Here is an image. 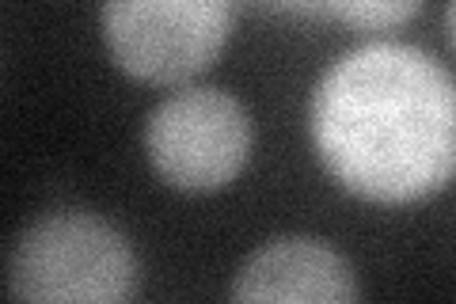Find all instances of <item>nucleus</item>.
Here are the masks:
<instances>
[{
  "mask_svg": "<svg viewBox=\"0 0 456 304\" xmlns=\"http://www.w3.org/2000/svg\"><path fill=\"white\" fill-rule=\"evenodd\" d=\"M255 122L244 99L213 84H179L145 119L149 168L179 194H217L251 164Z\"/></svg>",
  "mask_w": 456,
  "mask_h": 304,
  "instance_id": "nucleus-3",
  "label": "nucleus"
},
{
  "mask_svg": "<svg viewBox=\"0 0 456 304\" xmlns=\"http://www.w3.org/2000/svg\"><path fill=\"white\" fill-rule=\"evenodd\" d=\"M422 4L426 0H320L323 20H335L362 35L399 31L419 16Z\"/></svg>",
  "mask_w": 456,
  "mask_h": 304,
  "instance_id": "nucleus-6",
  "label": "nucleus"
},
{
  "mask_svg": "<svg viewBox=\"0 0 456 304\" xmlns=\"http://www.w3.org/2000/svg\"><path fill=\"white\" fill-rule=\"evenodd\" d=\"M232 300H301L354 304L362 297L358 270L331 240L285 233L259 243L232 274Z\"/></svg>",
  "mask_w": 456,
  "mask_h": 304,
  "instance_id": "nucleus-5",
  "label": "nucleus"
},
{
  "mask_svg": "<svg viewBox=\"0 0 456 304\" xmlns=\"http://www.w3.org/2000/svg\"><path fill=\"white\" fill-rule=\"evenodd\" d=\"M240 0H99L110 62L130 80L179 88L217 62Z\"/></svg>",
  "mask_w": 456,
  "mask_h": 304,
  "instance_id": "nucleus-4",
  "label": "nucleus"
},
{
  "mask_svg": "<svg viewBox=\"0 0 456 304\" xmlns=\"http://www.w3.org/2000/svg\"><path fill=\"white\" fill-rule=\"evenodd\" d=\"M308 137L327 176L369 206L434 198L456 164L452 72L411 42H362L316 80Z\"/></svg>",
  "mask_w": 456,
  "mask_h": 304,
  "instance_id": "nucleus-1",
  "label": "nucleus"
},
{
  "mask_svg": "<svg viewBox=\"0 0 456 304\" xmlns=\"http://www.w3.org/2000/svg\"><path fill=\"white\" fill-rule=\"evenodd\" d=\"M4 278L12 297L31 304H122L141 293L130 236L80 206L35 217L12 243Z\"/></svg>",
  "mask_w": 456,
  "mask_h": 304,
  "instance_id": "nucleus-2",
  "label": "nucleus"
}]
</instances>
